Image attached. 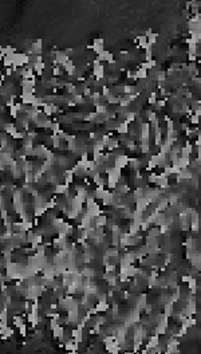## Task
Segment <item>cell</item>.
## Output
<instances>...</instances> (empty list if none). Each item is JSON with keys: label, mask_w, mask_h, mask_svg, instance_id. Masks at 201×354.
I'll return each mask as SVG.
<instances>
[{"label": "cell", "mask_w": 201, "mask_h": 354, "mask_svg": "<svg viewBox=\"0 0 201 354\" xmlns=\"http://www.w3.org/2000/svg\"><path fill=\"white\" fill-rule=\"evenodd\" d=\"M126 165H129V157L126 156V154H119V156H117V160H116L117 168L123 169Z\"/></svg>", "instance_id": "obj_1"}, {"label": "cell", "mask_w": 201, "mask_h": 354, "mask_svg": "<svg viewBox=\"0 0 201 354\" xmlns=\"http://www.w3.org/2000/svg\"><path fill=\"white\" fill-rule=\"evenodd\" d=\"M189 121H190L192 125H199L200 123V117L197 116V114H193V116L189 117Z\"/></svg>", "instance_id": "obj_2"}]
</instances>
